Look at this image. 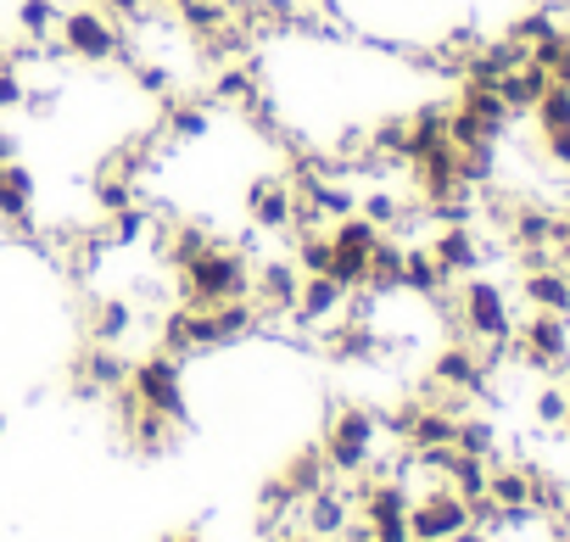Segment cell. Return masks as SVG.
<instances>
[{"label":"cell","mask_w":570,"mask_h":542,"mask_svg":"<svg viewBox=\"0 0 570 542\" xmlns=\"http://www.w3.org/2000/svg\"><path fill=\"white\" fill-rule=\"evenodd\" d=\"M564 414H570V392H564L559 381H542V386H537V397H531V420H537L542 431H559V425H564Z\"/></svg>","instance_id":"cell-4"},{"label":"cell","mask_w":570,"mask_h":542,"mask_svg":"<svg viewBox=\"0 0 570 542\" xmlns=\"http://www.w3.org/2000/svg\"><path fill=\"white\" fill-rule=\"evenodd\" d=\"M381 442L386 436H381V420H375L370 403H331L325 436H320V447L331 459V475H364L370 459L381 453Z\"/></svg>","instance_id":"cell-1"},{"label":"cell","mask_w":570,"mask_h":542,"mask_svg":"<svg viewBox=\"0 0 570 542\" xmlns=\"http://www.w3.org/2000/svg\"><path fill=\"white\" fill-rule=\"evenodd\" d=\"M279 481L292 486V497H308V492H320V486H331V459H325V447L320 442H308V447H297L292 459H285V470H279Z\"/></svg>","instance_id":"cell-3"},{"label":"cell","mask_w":570,"mask_h":542,"mask_svg":"<svg viewBox=\"0 0 570 542\" xmlns=\"http://www.w3.org/2000/svg\"><path fill=\"white\" fill-rule=\"evenodd\" d=\"M559 436H564V442H570V414H564V425H559Z\"/></svg>","instance_id":"cell-5"},{"label":"cell","mask_w":570,"mask_h":542,"mask_svg":"<svg viewBox=\"0 0 570 542\" xmlns=\"http://www.w3.org/2000/svg\"><path fill=\"white\" fill-rule=\"evenodd\" d=\"M464 525H470V503H464L448 481L414 492V503H409V531H414V542H453Z\"/></svg>","instance_id":"cell-2"},{"label":"cell","mask_w":570,"mask_h":542,"mask_svg":"<svg viewBox=\"0 0 570 542\" xmlns=\"http://www.w3.org/2000/svg\"><path fill=\"white\" fill-rule=\"evenodd\" d=\"M564 392H570V381H564Z\"/></svg>","instance_id":"cell-6"}]
</instances>
